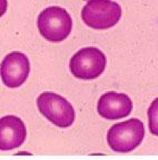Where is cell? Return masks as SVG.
Here are the masks:
<instances>
[{"instance_id":"6da1fadb","label":"cell","mask_w":158,"mask_h":160,"mask_svg":"<svg viewBox=\"0 0 158 160\" xmlns=\"http://www.w3.org/2000/svg\"><path fill=\"white\" fill-rule=\"evenodd\" d=\"M145 133L144 123L139 119L132 118L114 124L109 129L107 141L113 151L130 152L141 144Z\"/></svg>"},{"instance_id":"7a4b0ae2","label":"cell","mask_w":158,"mask_h":160,"mask_svg":"<svg viewBox=\"0 0 158 160\" xmlns=\"http://www.w3.org/2000/svg\"><path fill=\"white\" fill-rule=\"evenodd\" d=\"M40 34L51 42H60L68 38L72 30L73 21L64 8L58 6L44 9L37 19Z\"/></svg>"},{"instance_id":"3957f363","label":"cell","mask_w":158,"mask_h":160,"mask_svg":"<svg viewBox=\"0 0 158 160\" xmlns=\"http://www.w3.org/2000/svg\"><path fill=\"white\" fill-rule=\"evenodd\" d=\"M121 16V7L111 0H89L81 12L83 22L95 30L111 28L119 22Z\"/></svg>"},{"instance_id":"277c9868","label":"cell","mask_w":158,"mask_h":160,"mask_svg":"<svg viewBox=\"0 0 158 160\" xmlns=\"http://www.w3.org/2000/svg\"><path fill=\"white\" fill-rule=\"evenodd\" d=\"M36 103L42 115L57 127L68 128L75 120V110L71 103L59 94L43 92L38 97Z\"/></svg>"},{"instance_id":"5b68a950","label":"cell","mask_w":158,"mask_h":160,"mask_svg":"<svg viewBox=\"0 0 158 160\" xmlns=\"http://www.w3.org/2000/svg\"><path fill=\"white\" fill-rule=\"evenodd\" d=\"M107 64L105 54L95 47H86L74 54L70 61V70L76 78L90 80L99 77Z\"/></svg>"},{"instance_id":"8992f818","label":"cell","mask_w":158,"mask_h":160,"mask_svg":"<svg viewBox=\"0 0 158 160\" xmlns=\"http://www.w3.org/2000/svg\"><path fill=\"white\" fill-rule=\"evenodd\" d=\"M30 71L29 59L24 54L19 52L7 54L0 67L3 82L11 88L21 86L27 80Z\"/></svg>"},{"instance_id":"52a82bcc","label":"cell","mask_w":158,"mask_h":160,"mask_svg":"<svg viewBox=\"0 0 158 160\" xmlns=\"http://www.w3.org/2000/svg\"><path fill=\"white\" fill-rule=\"evenodd\" d=\"M132 102L128 95L115 92H107L98 102V112L108 120H117L127 117L132 110Z\"/></svg>"},{"instance_id":"ba28073f","label":"cell","mask_w":158,"mask_h":160,"mask_svg":"<svg viewBox=\"0 0 158 160\" xmlns=\"http://www.w3.org/2000/svg\"><path fill=\"white\" fill-rule=\"evenodd\" d=\"M27 128L19 117L9 115L0 119V150L9 151L23 144Z\"/></svg>"},{"instance_id":"9c48e42d","label":"cell","mask_w":158,"mask_h":160,"mask_svg":"<svg viewBox=\"0 0 158 160\" xmlns=\"http://www.w3.org/2000/svg\"><path fill=\"white\" fill-rule=\"evenodd\" d=\"M148 116L150 132L158 136V98L154 100L148 108Z\"/></svg>"},{"instance_id":"30bf717a","label":"cell","mask_w":158,"mask_h":160,"mask_svg":"<svg viewBox=\"0 0 158 160\" xmlns=\"http://www.w3.org/2000/svg\"><path fill=\"white\" fill-rule=\"evenodd\" d=\"M8 8V1L7 0H0V18L3 17L7 11Z\"/></svg>"},{"instance_id":"8fae6325","label":"cell","mask_w":158,"mask_h":160,"mask_svg":"<svg viewBox=\"0 0 158 160\" xmlns=\"http://www.w3.org/2000/svg\"><path fill=\"white\" fill-rule=\"evenodd\" d=\"M84 1H87V0H84Z\"/></svg>"}]
</instances>
